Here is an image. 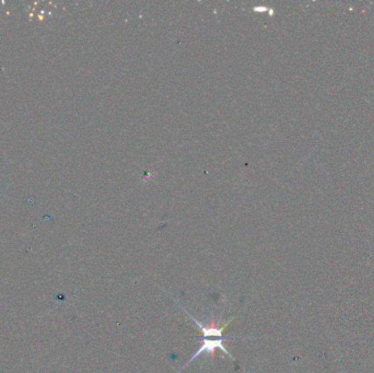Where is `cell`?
<instances>
[{"label": "cell", "mask_w": 374, "mask_h": 373, "mask_svg": "<svg viewBox=\"0 0 374 373\" xmlns=\"http://www.w3.org/2000/svg\"><path fill=\"white\" fill-rule=\"evenodd\" d=\"M232 339H238V338H235V337H229V338L222 337V338H218V339H207V338H204V337H200L199 340L201 342V345H200L199 349H198V351L193 354V357L189 359L186 365L182 368L181 371H183L184 369H185V368H187L194 360H195V359H197L198 357L201 356V354L207 353V354H209V356L214 357L216 349H220V351H222L225 354H227L229 358L233 359V360H234V358L231 356V353L227 351V349H225L224 345H223V342H228V340H232Z\"/></svg>", "instance_id": "obj_1"}, {"label": "cell", "mask_w": 374, "mask_h": 373, "mask_svg": "<svg viewBox=\"0 0 374 373\" xmlns=\"http://www.w3.org/2000/svg\"><path fill=\"white\" fill-rule=\"evenodd\" d=\"M182 308H183V307H182ZM183 310L185 311V313H186V314H187L189 317H191V320L194 322V323H195V324L198 326V329H199V330L201 331V335H202V337H204V338H207V337H219V338H222L224 330L227 329V328L229 326V324H230L231 322H232L233 319H234V317H232V319H230V320L227 322V323H224L223 325H221V324H222V320H220V321L218 322V323H216L215 319H212V320L210 321V323H209V324H208V325L205 324V325H204L202 323H200L199 321L196 320L195 317H194V316H192L191 314H189V313L185 310V308H183Z\"/></svg>", "instance_id": "obj_2"}]
</instances>
